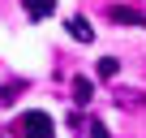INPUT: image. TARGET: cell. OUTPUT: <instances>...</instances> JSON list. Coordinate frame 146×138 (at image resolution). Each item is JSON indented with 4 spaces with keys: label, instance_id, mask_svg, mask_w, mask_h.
Returning <instances> with one entry per match:
<instances>
[{
    "label": "cell",
    "instance_id": "6da1fadb",
    "mask_svg": "<svg viewBox=\"0 0 146 138\" xmlns=\"http://www.w3.org/2000/svg\"><path fill=\"white\" fill-rule=\"evenodd\" d=\"M13 129H17L22 138H56V121H52L43 108H30V112H22Z\"/></svg>",
    "mask_w": 146,
    "mask_h": 138
},
{
    "label": "cell",
    "instance_id": "7a4b0ae2",
    "mask_svg": "<svg viewBox=\"0 0 146 138\" xmlns=\"http://www.w3.org/2000/svg\"><path fill=\"white\" fill-rule=\"evenodd\" d=\"M112 22H120V26H146V9H133V5H112Z\"/></svg>",
    "mask_w": 146,
    "mask_h": 138
},
{
    "label": "cell",
    "instance_id": "3957f363",
    "mask_svg": "<svg viewBox=\"0 0 146 138\" xmlns=\"http://www.w3.org/2000/svg\"><path fill=\"white\" fill-rule=\"evenodd\" d=\"M22 9H26L35 22H43V17H52V13H56V0H22Z\"/></svg>",
    "mask_w": 146,
    "mask_h": 138
},
{
    "label": "cell",
    "instance_id": "277c9868",
    "mask_svg": "<svg viewBox=\"0 0 146 138\" xmlns=\"http://www.w3.org/2000/svg\"><path fill=\"white\" fill-rule=\"evenodd\" d=\"M90 95H95L90 78H73V104H78V108H86V104H90Z\"/></svg>",
    "mask_w": 146,
    "mask_h": 138
},
{
    "label": "cell",
    "instance_id": "5b68a950",
    "mask_svg": "<svg viewBox=\"0 0 146 138\" xmlns=\"http://www.w3.org/2000/svg\"><path fill=\"white\" fill-rule=\"evenodd\" d=\"M64 26H69V35H73V39H82V43H90V39H95V30H90V22H86V17H69Z\"/></svg>",
    "mask_w": 146,
    "mask_h": 138
},
{
    "label": "cell",
    "instance_id": "8992f818",
    "mask_svg": "<svg viewBox=\"0 0 146 138\" xmlns=\"http://www.w3.org/2000/svg\"><path fill=\"white\" fill-rule=\"evenodd\" d=\"M95 69H99V78H116V74H120V60H116V56H103Z\"/></svg>",
    "mask_w": 146,
    "mask_h": 138
},
{
    "label": "cell",
    "instance_id": "52a82bcc",
    "mask_svg": "<svg viewBox=\"0 0 146 138\" xmlns=\"http://www.w3.org/2000/svg\"><path fill=\"white\" fill-rule=\"evenodd\" d=\"M116 104H120V108H142V91H120Z\"/></svg>",
    "mask_w": 146,
    "mask_h": 138
},
{
    "label": "cell",
    "instance_id": "ba28073f",
    "mask_svg": "<svg viewBox=\"0 0 146 138\" xmlns=\"http://www.w3.org/2000/svg\"><path fill=\"white\" fill-rule=\"evenodd\" d=\"M86 138H108V129H103L99 121H90V129H86Z\"/></svg>",
    "mask_w": 146,
    "mask_h": 138
}]
</instances>
